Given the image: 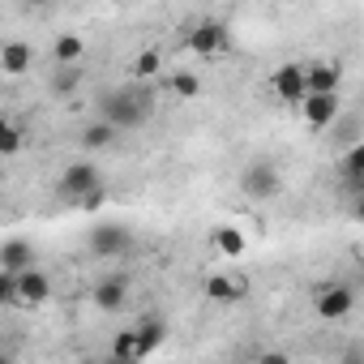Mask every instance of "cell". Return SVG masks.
I'll use <instances>...</instances> for the list:
<instances>
[{
	"label": "cell",
	"mask_w": 364,
	"mask_h": 364,
	"mask_svg": "<svg viewBox=\"0 0 364 364\" xmlns=\"http://www.w3.org/2000/svg\"><path fill=\"white\" fill-rule=\"evenodd\" d=\"M99 116L112 120L120 133L124 129H141L150 116H154V90L150 82H124V86H112L107 95H99Z\"/></svg>",
	"instance_id": "obj_1"
},
{
	"label": "cell",
	"mask_w": 364,
	"mask_h": 364,
	"mask_svg": "<svg viewBox=\"0 0 364 364\" xmlns=\"http://www.w3.org/2000/svg\"><path fill=\"white\" fill-rule=\"evenodd\" d=\"M240 193L249 202H270L283 193V171L270 163V159H249L245 171H240Z\"/></svg>",
	"instance_id": "obj_2"
},
{
	"label": "cell",
	"mask_w": 364,
	"mask_h": 364,
	"mask_svg": "<svg viewBox=\"0 0 364 364\" xmlns=\"http://www.w3.org/2000/svg\"><path fill=\"white\" fill-rule=\"evenodd\" d=\"M185 48H189L193 56H202V60H215V56H223V52L232 48V31H228V22H219V18L193 22V31L185 35Z\"/></svg>",
	"instance_id": "obj_3"
},
{
	"label": "cell",
	"mask_w": 364,
	"mask_h": 364,
	"mask_svg": "<svg viewBox=\"0 0 364 364\" xmlns=\"http://www.w3.org/2000/svg\"><path fill=\"white\" fill-rule=\"evenodd\" d=\"M86 245H90L95 257L116 262V257H129V253H133V232H129L124 223H99V228H90Z\"/></svg>",
	"instance_id": "obj_4"
},
{
	"label": "cell",
	"mask_w": 364,
	"mask_h": 364,
	"mask_svg": "<svg viewBox=\"0 0 364 364\" xmlns=\"http://www.w3.org/2000/svg\"><path fill=\"white\" fill-rule=\"evenodd\" d=\"M95 189H103V171H99L90 159L69 163V167L60 171V185H56V193H60V198H69V202H82V198H86V193H95Z\"/></svg>",
	"instance_id": "obj_5"
},
{
	"label": "cell",
	"mask_w": 364,
	"mask_h": 364,
	"mask_svg": "<svg viewBox=\"0 0 364 364\" xmlns=\"http://www.w3.org/2000/svg\"><path fill=\"white\" fill-rule=\"evenodd\" d=\"M270 90H274V99L279 103H304V95H309V65H300V60H287V65H279L274 73H270Z\"/></svg>",
	"instance_id": "obj_6"
},
{
	"label": "cell",
	"mask_w": 364,
	"mask_h": 364,
	"mask_svg": "<svg viewBox=\"0 0 364 364\" xmlns=\"http://www.w3.org/2000/svg\"><path fill=\"white\" fill-rule=\"evenodd\" d=\"M338 112H343L338 90H317V95H304V103H300V116H304V124L313 133H326L338 120Z\"/></svg>",
	"instance_id": "obj_7"
},
{
	"label": "cell",
	"mask_w": 364,
	"mask_h": 364,
	"mask_svg": "<svg viewBox=\"0 0 364 364\" xmlns=\"http://www.w3.org/2000/svg\"><path fill=\"white\" fill-rule=\"evenodd\" d=\"M351 309H355V291H351L347 283L321 287V291H317V300H313V313H317L321 321H343Z\"/></svg>",
	"instance_id": "obj_8"
},
{
	"label": "cell",
	"mask_w": 364,
	"mask_h": 364,
	"mask_svg": "<svg viewBox=\"0 0 364 364\" xmlns=\"http://www.w3.org/2000/svg\"><path fill=\"white\" fill-rule=\"evenodd\" d=\"M202 291H206V300H215V304H240L245 291H249V283H245V279H232V274H206V279H202Z\"/></svg>",
	"instance_id": "obj_9"
},
{
	"label": "cell",
	"mask_w": 364,
	"mask_h": 364,
	"mask_svg": "<svg viewBox=\"0 0 364 364\" xmlns=\"http://www.w3.org/2000/svg\"><path fill=\"white\" fill-rule=\"evenodd\" d=\"M90 300H95V309H103V313L124 309V300H129V279H124V274H107V279H99L95 291H90Z\"/></svg>",
	"instance_id": "obj_10"
},
{
	"label": "cell",
	"mask_w": 364,
	"mask_h": 364,
	"mask_svg": "<svg viewBox=\"0 0 364 364\" xmlns=\"http://www.w3.org/2000/svg\"><path fill=\"white\" fill-rule=\"evenodd\" d=\"M18 283H22V309H39V304L52 300V279H48L39 266L18 270Z\"/></svg>",
	"instance_id": "obj_11"
},
{
	"label": "cell",
	"mask_w": 364,
	"mask_h": 364,
	"mask_svg": "<svg viewBox=\"0 0 364 364\" xmlns=\"http://www.w3.org/2000/svg\"><path fill=\"white\" fill-rule=\"evenodd\" d=\"M338 176H343V185L351 193H364V141L347 146L343 159H338Z\"/></svg>",
	"instance_id": "obj_12"
},
{
	"label": "cell",
	"mask_w": 364,
	"mask_h": 364,
	"mask_svg": "<svg viewBox=\"0 0 364 364\" xmlns=\"http://www.w3.org/2000/svg\"><path fill=\"white\" fill-rule=\"evenodd\" d=\"M31 65H35V48H31V43H22V39H9L5 48H0V69H5L9 77H22Z\"/></svg>",
	"instance_id": "obj_13"
},
{
	"label": "cell",
	"mask_w": 364,
	"mask_h": 364,
	"mask_svg": "<svg viewBox=\"0 0 364 364\" xmlns=\"http://www.w3.org/2000/svg\"><path fill=\"white\" fill-rule=\"evenodd\" d=\"M338 86H343V65L338 60H309V95L338 90Z\"/></svg>",
	"instance_id": "obj_14"
},
{
	"label": "cell",
	"mask_w": 364,
	"mask_h": 364,
	"mask_svg": "<svg viewBox=\"0 0 364 364\" xmlns=\"http://www.w3.org/2000/svg\"><path fill=\"white\" fill-rule=\"evenodd\" d=\"M210 245H215V253L219 257H245V249H249V240H245V232L240 228H232V223H219L215 232H210Z\"/></svg>",
	"instance_id": "obj_15"
},
{
	"label": "cell",
	"mask_w": 364,
	"mask_h": 364,
	"mask_svg": "<svg viewBox=\"0 0 364 364\" xmlns=\"http://www.w3.org/2000/svg\"><path fill=\"white\" fill-rule=\"evenodd\" d=\"M112 355H116V360H124V364H137V360H146V355H150V347H146L141 330L133 326V330H120V334L112 338Z\"/></svg>",
	"instance_id": "obj_16"
},
{
	"label": "cell",
	"mask_w": 364,
	"mask_h": 364,
	"mask_svg": "<svg viewBox=\"0 0 364 364\" xmlns=\"http://www.w3.org/2000/svg\"><path fill=\"white\" fill-rule=\"evenodd\" d=\"M31 266H35V245L22 240V236L5 240V249H0V270H31Z\"/></svg>",
	"instance_id": "obj_17"
},
{
	"label": "cell",
	"mask_w": 364,
	"mask_h": 364,
	"mask_svg": "<svg viewBox=\"0 0 364 364\" xmlns=\"http://www.w3.org/2000/svg\"><path fill=\"white\" fill-rule=\"evenodd\" d=\"M116 137H120V129H116L112 120H103V116L82 129V146H86V150H107V146H116Z\"/></svg>",
	"instance_id": "obj_18"
},
{
	"label": "cell",
	"mask_w": 364,
	"mask_h": 364,
	"mask_svg": "<svg viewBox=\"0 0 364 364\" xmlns=\"http://www.w3.org/2000/svg\"><path fill=\"white\" fill-rule=\"evenodd\" d=\"M86 56V39L82 35H56V43H52V60L56 65H77Z\"/></svg>",
	"instance_id": "obj_19"
},
{
	"label": "cell",
	"mask_w": 364,
	"mask_h": 364,
	"mask_svg": "<svg viewBox=\"0 0 364 364\" xmlns=\"http://www.w3.org/2000/svg\"><path fill=\"white\" fill-rule=\"evenodd\" d=\"M159 73H163V52H154V48L137 52L133 65H129V77H137V82H150V77H159Z\"/></svg>",
	"instance_id": "obj_20"
},
{
	"label": "cell",
	"mask_w": 364,
	"mask_h": 364,
	"mask_svg": "<svg viewBox=\"0 0 364 364\" xmlns=\"http://www.w3.org/2000/svg\"><path fill=\"white\" fill-rule=\"evenodd\" d=\"M167 86H171V95H176V99H198V95H202V77H198V73H189V69L171 73V82H167Z\"/></svg>",
	"instance_id": "obj_21"
},
{
	"label": "cell",
	"mask_w": 364,
	"mask_h": 364,
	"mask_svg": "<svg viewBox=\"0 0 364 364\" xmlns=\"http://www.w3.org/2000/svg\"><path fill=\"white\" fill-rule=\"evenodd\" d=\"M22 141H26V133H22L18 120H5V124H0V154H5V159H18Z\"/></svg>",
	"instance_id": "obj_22"
},
{
	"label": "cell",
	"mask_w": 364,
	"mask_h": 364,
	"mask_svg": "<svg viewBox=\"0 0 364 364\" xmlns=\"http://www.w3.org/2000/svg\"><path fill=\"white\" fill-rule=\"evenodd\" d=\"M137 330H141V338H146V347H150V355L163 347V338H167V321L163 317H141L137 321Z\"/></svg>",
	"instance_id": "obj_23"
},
{
	"label": "cell",
	"mask_w": 364,
	"mask_h": 364,
	"mask_svg": "<svg viewBox=\"0 0 364 364\" xmlns=\"http://www.w3.org/2000/svg\"><path fill=\"white\" fill-rule=\"evenodd\" d=\"M0 304L22 309V283H18V270H0Z\"/></svg>",
	"instance_id": "obj_24"
},
{
	"label": "cell",
	"mask_w": 364,
	"mask_h": 364,
	"mask_svg": "<svg viewBox=\"0 0 364 364\" xmlns=\"http://www.w3.org/2000/svg\"><path fill=\"white\" fill-rule=\"evenodd\" d=\"M56 69H60V73L52 77V95H60V99H65V95H73V90H77V73H73V65H56Z\"/></svg>",
	"instance_id": "obj_25"
},
{
	"label": "cell",
	"mask_w": 364,
	"mask_h": 364,
	"mask_svg": "<svg viewBox=\"0 0 364 364\" xmlns=\"http://www.w3.org/2000/svg\"><path fill=\"white\" fill-rule=\"evenodd\" d=\"M103 206H107V185H103V189H95V193H86V198H82V210H103Z\"/></svg>",
	"instance_id": "obj_26"
},
{
	"label": "cell",
	"mask_w": 364,
	"mask_h": 364,
	"mask_svg": "<svg viewBox=\"0 0 364 364\" xmlns=\"http://www.w3.org/2000/svg\"><path fill=\"white\" fill-rule=\"evenodd\" d=\"M355 219L364 223V193H355Z\"/></svg>",
	"instance_id": "obj_27"
},
{
	"label": "cell",
	"mask_w": 364,
	"mask_h": 364,
	"mask_svg": "<svg viewBox=\"0 0 364 364\" xmlns=\"http://www.w3.org/2000/svg\"><path fill=\"white\" fill-rule=\"evenodd\" d=\"M31 9H48V5H56V0H26Z\"/></svg>",
	"instance_id": "obj_28"
},
{
	"label": "cell",
	"mask_w": 364,
	"mask_h": 364,
	"mask_svg": "<svg viewBox=\"0 0 364 364\" xmlns=\"http://www.w3.org/2000/svg\"><path fill=\"white\" fill-rule=\"evenodd\" d=\"M112 5H124V0H112Z\"/></svg>",
	"instance_id": "obj_29"
}]
</instances>
